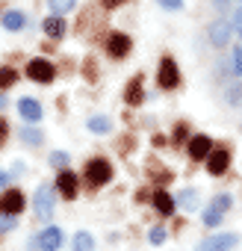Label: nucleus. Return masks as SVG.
Segmentation results:
<instances>
[{
  "label": "nucleus",
  "mask_w": 242,
  "mask_h": 251,
  "mask_svg": "<svg viewBox=\"0 0 242 251\" xmlns=\"http://www.w3.org/2000/svg\"><path fill=\"white\" fill-rule=\"evenodd\" d=\"M109 177H112V166H109L106 160L95 157V160H89V163H86V183H89L92 189H95V186L109 183Z\"/></svg>",
  "instance_id": "1"
},
{
  "label": "nucleus",
  "mask_w": 242,
  "mask_h": 251,
  "mask_svg": "<svg viewBox=\"0 0 242 251\" xmlns=\"http://www.w3.org/2000/svg\"><path fill=\"white\" fill-rule=\"evenodd\" d=\"M30 248L33 251H59L62 248V230L56 225H48L36 239H30Z\"/></svg>",
  "instance_id": "2"
},
{
  "label": "nucleus",
  "mask_w": 242,
  "mask_h": 251,
  "mask_svg": "<svg viewBox=\"0 0 242 251\" xmlns=\"http://www.w3.org/2000/svg\"><path fill=\"white\" fill-rule=\"evenodd\" d=\"M53 204H56V189L53 186H39L36 198H33V207H36V216L42 222H48L53 216Z\"/></svg>",
  "instance_id": "3"
},
{
  "label": "nucleus",
  "mask_w": 242,
  "mask_h": 251,
  "mask_svg": "<svg viewBox=\"0 0 242 251\" xmlns=\"http://www.w3.org/2000/svg\"><path fill=\"white\" fill-rule=\"evenodd\" d=\"M239 245V233H213L195 245V251H230Z\"/></svg>",
  "instance_id": "4"
},
{
  "label": "nucleus",
  "mask_w": 242,
  "mask_h": 251,
  "mask_svg": "<svg viewBox=\"0 0 242 251\" xmlns=\"http://www.w3.org/2000/svg\"><path fill=\"white\" fill-rule=\"evenodd\" d=\"M230 36H233V24L224 21V18H216V21L207 27V39H210V45H216V48H224V45L230 42Z\"/></svg>",
  "instance_id": "5"
},
{
  "label": "nucleus",
  "mask_w": 242,
  "mask_h": 251,
  "mask_svg": "<svg viewBox=\"0 0 242 251\" xmlns=\"http://www.w3.org/2000/svg\"><path fill=\"white\" fill-rule=\"evenodd\" d=\"M24 207H27V201H24V192L21 189H6L3 195H0V213L18 216Z\"/></svg>",
  "instance_id": "6"
},
{
  "label": "nucleus",
  "mask_w": 242,
  "mask_h": 251,
  "mask_svg": "<svg viewBox=\"0 0 242 251\" xmlns=\"http://www.w3.org/2000/svg\"><path fill=\"white\" fill-rule=\"evenodd\" d=\"M157 83L163 86V89H174L177 83H180V74H177V62L174 59H163L160 62V71H157Z\"/></svg>",
  "instance_id": "7"
},
{
  "label": "nucleus",
  "mask_w": 242,
  "mask_h": 251,
  "mask_svg": "<svg viewBox=\"0 0 242 251\" xmlns=\"http://www.w3.org/2000/svg\"><path fill=\"white\" fill-rule=\"evenodd\" d=\"M53 65L48 62V59H33L30 65H27V77L30 80H36V83H50L53 80Z\"/></svg>",
  "instance_id": "8"
},
{
  "label": "nucleus",
  "mask_w": 242,
  "mask_h": 251,
  "mask_svg": "<svg viewBox=\"0 0 242 251\" xmlns=\"http://www.w3.org/2000/svg\"><path fill=\"white\" fill-rule=\"evenodd\" d=\"M106 50H109L112 59L127 56V53H130V36H124V33H112V36L106 39Z\"/></svg>",
  "instance_id": "9"
},
{
  "label": "nucleus",
  "mask_w": 242,
  "mask_h": 251,
  "mask_svg": "<svg viewBox=\"0 0 242 251\" xmlns=\"http://www.w3.org/2000/svg\"><path fill=\"white\" fill-rule=\"evenodd\" d=\"M210 154H213L210 136H192V139H189V157H192V160H207Z\"/></svg>",
  "instance_id": "10"
},
{
  "label": "nucleus",
  "mask_w": 242,
  "mask_h": 251,
  "mask_svg": "<svg viewBox=\"0 0 242 251\" xmlns=\"http://www.w3.org/2000/svg\"><path fill=\"white\" fill-rule=\"evenodd\" d=\"M18 112L24 121H42V103L33 100V98H21L18 100Z\"/></svg>",
  "instance_id": "11"
},
{
  "label": "nucleus",
  "mask_w": 242,
  "mask_h": 251,
  "mask_svg": "<svg viewBox=\"0 0 242 251\" xmlns=\"http://www.w3.org/2000/svg\"><path fill=\"white\" fill-rule=\"evenodd\" d=\"M227 163H230V154L221 151V148H216V151L207 157V169H210V175H224V172H227Z\"/></svg>",
  "instance_id": "12"
},
{
  "label": "nucleus",
  "mask_w": 242,
  "mask_h": 251,
  "mask_svg": "<svg viewBox=\"0 0 242 251\" xmlns=\"http://www.w3.org/2000/svg\"><path fill=\"white\" fill-rule=\"evenodd\" d=\"M56 189H59L65 198H74V195H77V175L68 172V169H62L59 177H56Z\"/></svg>",
  "instance_id": "13"
},
{
  "label": "nucleus",
  "mask_w": 242,
  "mask_h": 251,
  "mask_svg": "<svg viewBox=\"0 0 242 251\" xmlns=\"http://www.w3.org/2000/svg\"><path fill=\"white\" fill-rule=\"evenodd\" d=\"M42 30H45L48 39H62V36H65V21L59 18V12H53L50 18L42 21Z\"/></svg>",
  "instance_id": "14"
},
{
  "label": "nucleus",
  "mask_w": 242,
  "mask_h": 251,
  "mask_svg": "<svg viewBox=\"0 0 242 251\" xmlns=\"http://www.w3.org/2000/svg\"><path fill=\"white\" fill-rule=\"evenodd\" d=\"M0 24H3L6 30H12V33H18V30H24V27H27V15H24V12H18V9H9L3 18H0Z\"/></svg>",
  "instance_id": "15"
},
{
  "label": "nucleus",
  "mask_w": 242,
  "mask_h": 251,
  "mask_svg": "<svg viewBox=\"0 0 242 251\" xmlns=\"http://www.w3.org/2000/svg\"><path fill=\"white\" fill-rule=\"evenodd\" d=\"M142 98H145V92H142V77H133V80L127 83L124 100H127L130 106H136V103H142Z\"/></svg>",
  "instance_id": "16"
},
{
  "label": "nucleus",
  "mask_w": 242,
  "mask_h": 251,
  "mask_svg": "<svg viewBox=\"0 0 242 251\" xmlns=\"http://www.w3.org/2000/svg\"><path fill=\"white\" fill-rule=\"evenodd\" d=\"M174 207H177V201H174L169 192H157V195H154V210H157V213L171 216V213H174Z\"/></svg>",
  "instance_id": "17"
},
{
  "label": "nucleus",
  "mask_w": 242,
  "mask_h": 251,
  "mask_svg": "<svg viewBox=\"0 0 242 251\" xmlns=\"http://www.w3.org/2000/svg\"><path fill=\"white\" fill-rule=\"evenodd\" d=\"M177 204L183 207V210H198V189H183L180 195H177Z\"/></svg>",
  "instance_id": "18"
},
{
  "label": "nucleus",
  "mask_w": 242,
  "mask_h": 251,
  "mask_svg": "<svg viewBox=\"0 0 242 251\" xmlns=\"http://www.w3.org/2000/svg\"><path fill=\"white\" fill-rule=\"evenodd\" d=\"M74 251H95V239L89 230H77L74 233Z\"/></svg>",
  "instance_id": "19"
},
{
  "label": "nucleus",
  "mask_w": 242,
  "mask_h": 251,
  "mask_svg": "<svg viewBox=\"0 0 242 251\" xmlns=\"http://www.w3.org/2000/svg\"><path fill=\"white\" fill-rule=\"evenodd\" d=\"M86 127H89L92 133H109V130H112V121L103 118V115H95V118L86 121Z\"/></svg>",
  "instance_id": "20"
},
{
  "label": "nucleus",
  "mask_w": 242,
  "mask_h": 251,
  "mask_svg": "<svg viewBox=\"0 0 242 251\" xmlns=\"http://www.w3.org/2000/svg\"><path fill=\"white\" fill-rule=\"evenodd\" d=\"M230 74L233 77H242V45H236L233 53H230Z\"/></svg>",
  "instance_id": "21"
},
{
  "label": "nucleus",
  "mask_w": 242,
  "mask_h": 251,
  "mask_svg": "<svg viewBox=\"0 0 242 251\" xmlns=\"http://www.w3.org/2000/svg\"><path fill=\"white\" fill-rule=\"evenodd\" d=\"M221 216H224L221 210H216V207H210V210L204 213V225H207V227H218V225H221Z\"/></svg>",
  "instance_id": "22"
},
{
  "label": "nucleus",
  "mask_w": 242,
  "mask_h": 251,
  "mask_svg": "<svg viewBox=\"0 0 242 251\" xmlns=\"http://www.w3.org/2000/svg\"><path fill=\"white\" fill-rule=\"evenodd\" d=\"M48 3H50V9H53V12H59V15H62V12H71V9L77 6V0H48Z\"/></svg>",
  "instance_id": "23"
},
{
  "label": "nucleus",
  "mask_w": 242,
  "mask_h": 251,
  "mask_svg": "<svg viewBox=\"0 0 242 251\" xmlns=\"http://www.w3.org/2000/svg\"><path fill=\"white\" fill-rule=\"evenodd\" d=\"M21 139H24L27 145H33V148H36V145H42V133H39V130H33V127H24V130H21Z\"/></svg>",
  "instance_id": "24"
},
{
  "label": "nucleus",
  "mask_w": 242,
  "mask_h": 251,
  "mask_svg": "<svg viewBox=\"0 0 242 251\" xmlns=\"http://www.w3.org/2000/svg\"><path fill=\"white\" fill-rule=\"evenodd\" d=\"M18 80V74L12 71V68H0V89H6V86H12Z\"/></svg>",
  "instance_id": "25"
},
{
  "label": "nucleus",
  "mask_w": 242,
  "mask_h": 251,
  "mask_svg": "<svg viewBox=\"0 0 242 251\" xmlns=\"http://www.w3.org/2000/svg\"><path fill=\"white\" fill-rule=\"evenodd\" d=\"M227 100H230L233 106H236V103L242 106V86H239V83H233V86H227Z\"/></svg>",
  "instance_id": "26"
},
{
  "label": "nucleus",
  "mask_w": 242,
  "mask_h": 251,
  "mask_svg": "<svg viewBox=\"0 0 242 251\" xmlns=\"http://www.w3.org/2000/svg\"><path fill=\"white\" fill-rule=\"evenodd\" d=\"M230 204H233V198H230L227 192H221V195H216V198H213V207H216V210H221V213H224Z\"/></svg>",
  "instance_id": "27"
},
{
  "label": "nucleus",
  "mask_w": 242,
  "mask_h": 251,
  "mask_svg": "<svg viewBox=\"0 0 242 251\" xmlns=\"http://www.w3.org/2000/svg\"><path fill=\"white\" fill-rule=\"evenodd\" d=\"M50 166L65 169V166H68V154H65V151H53V154H50Z\"/></svg>",
  "instance_id": "28"
},
{
  "label": "nucleus",
  "mask_w": 242,
  "mask_h": 251,
  "mask_svg": "<svg viewBox=\"0 0 242 251\" xmlns=\"http://www.w3.org/2000/svg\"><path fill=\"white\" fill-rule=\"evenodd\" d=\"M157 3H160L163 9H169V12H180V9H183V0H157Z\"/></svg>",
  "instance_id": "29"
},
{
  "label": "nucleus",
  "mask_w": 242,
  "mask_h": 251,
  "mask_svg": "<svg viewBox=\"0 0 242 251\" xmlns=\"http://www.w3.org/2000/svg\"><path fill=\"white\" fill-rule=\"evenodd\" d=\"M154 245H163L166 242V227H151V236H148Z\"/></svg>",
  "instance_id": "30"
},
{
  "label": "nucleus",
  "mask_w": 242,
  "mask_h": 251,
  "mask_svg": "<svg viewBox=\"0 0 242 251\" xmlns=\"http://www.w3.org/2000/svg\"><path fill=\"white\" fill-rule=\"evenodd\" d=\"M12 227H15V216L0 213V230H12Z\"/></svg>",
  "instance_id": "31"
},
{
  "label": "nucleus",
  "mask_w": 242,
  "mask_h": 251,
  "mask_svg": "<svg viewBox=\"0 0 242 251\" xmlns=\"http://www.w3.org/2000/svg\"><path fill=\"white\" fill-rule=\"evenodd\" d=\"M213 3H216L218 12H227V9H230V0H213Z\"/></svg>",
  "instance_id": "32"
},
{
  "label": "nucleus",
  "mask_w": 242,
  "mask_h": 251,
  "mask_svg": "<svg viewBox=\"0 0 242 251\" xmlns=\"http://www.w3.org/2000/svg\"><path fill=\"white\" fill-rule=\"evenodd\" d=\"M6 130H9V124L0 118V145H3V139H6Z\"/></svg>",
  "instance_id": "33"
},
{
  "label": "nucleus",
  "mask_w": 242,
  "mask_h": 251,
  "mask_svg": "<svg viewBox=\"0 0 242 251\" xmlns=\"http://www.w3.org/2000/svg\"><path fill=\"white\" fill-rule=\"evenodd\" d=\"M118 3H124V0H103V6H106V9H115Z\"/></svg>",
  "instance_id": "34"
},
{
  "label": "nucleus",
  "mask_w": 242,
  "mask_h": 251,
  "mask_svg": "<svg viewBox=\"0 0 242 251\" xmlns=\"http://www.w3.org/2000/svg\"><path fill=\"white\" fill-rule=\"evenodd\" d=\"M6 180H9V175H6V172H0V186H3Z\"/></svg>",
  "instance_id": "35"
},
{
  "label": "nucleus",
  "mask_w": 242,
  "mask_h": 251,
  "mask_svg": "<svg viewBox=\"0 0 242 251\" xmlns=\"http://www.w3.org/2000/svg\"><path fill=\"white\" fill-rule=\"evenodd\" d=\"M6 106V95H0V109H3Z\"/></svg>",
  "instance_id": "36"
},
{
  "label": "nucleus",
  "mask_w": 242,
  "mask_h": 251,
  "mask_svg": "<svg viewBox=\"0 0 242 251\" xmlns=\"http://www.w3.org/2000/svg\"><path fill=\"white\" fill-rule=\"evenodd\" d=\"M233 3H239V0H233Z\"/></svg>",
  "instance_id": "37"
}]
</instances>
